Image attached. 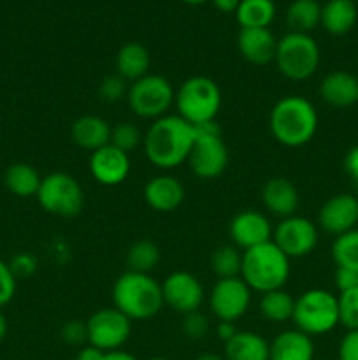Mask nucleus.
Segmentation results:
<instances>
[{
	"label": "nucleus",
	"instance_id": "obj_2",
	"mask_svg": "<svg viewBox=\"0 0 358 360\" xmlns=\"http://www.w3.org/2000/svg\"><path fill=\"white\" fill-rule=\"evenodd\" d=\"M318 125L319 116L314 104L302 95H284L270 109V134L286 148H300L311 143Z\"/></svg>",
	"mask_w": 358,
	"mask_h": 360
},
{
	"label": "nucleus",
	"instance_id": "obj_22",
	"mask_svg": "<svg viewBox=\"0 0 358 360\" xmlns=\"http://www.w3.org/2000/svg\"><path fill=\"white\" fill-rule=\"evenodd\" d=\"M269 360H314L312 338L298 329L283 330L269 343Z\"/></svg>",
	"mask_w": 358,
	"mask_h": 360
},
{
	"label": "nucleus",
	"instance_id": "obj_31",
	"mask_svg": "<svg viewBox=\"0 0 358 360\" xmlns=\"http://www.w3.org/2000/svg\"><path fill=\"white\" fill-rule=\"evenodd\" d=\"M161 252L150 239H139L126 252V269L150 274L160 264Z\"/></svg>",
	"mask_w": 358,
	"mask_h": 360
},
{
	"label": "nucleus",
	"instance_id": "obj_52",
	"mask_svg": "<svg viewBox=\"0 0 358 360\" xmlns=\"http://www.w3.org/2000/svg\"><path fill=\"white\" fill-rule=\"evenodd\" d=\"M74 360H76V359H74Z\"/></svg>",
	"mask_w": 358,
	"mask_h": 360
},
{
	"label": "nucleus",
	"instance_id": "obj_4",
	"mask_svg": "<svg viewBox=\"0 0 358 360\" xmlns=\"http://www.w3.org/2000/svg\"><path fill=\"white\" fill-rule=\"evenodd\" d=\"M290 259L272 241L242 252L241 278L253 292L279 290L290 278Z\"/></svg>",
	"mask_w": 358,
	"mask_h": 360
},
{
	"label": "nucleus",
	"instance_id": "obj_42",
	"mask_svg": "<svg viewBox=\"0 0 358 360\" xmlns=\"http://www.w3.org/2000/svg\"><path fill=\"white\" fill-rule=\"evenodd\" d=\"M333 280H336V287L339 294L340 292L353 290V288L358 287V271L347 269V267H337Z\"/></svg>",
	"mask_w": 358,
	"mask_h": 360
},
{
	"label": "nucleus",
	"instance_id": "obj_36",
	"mask_svg": "<svg viewBox=\"0 0 358 360\" xmlns=\"http://www.w3.org/2000/svg\"><path fill=\"white\" fill-rule=\"evenodd\" d=\"M126 94H128V84L118 74L105 76L98 84V95L107 104H116V102L123 101L126 98Z\"/></svg>",
	"mask_w": 358,
	"mask_h": 360
},
{
	"label": "nucleus",
	"instance_id": "obj_20",
	"mask_svg": "<svg viewBox=\"0 0 358 360\" xmlns=\"http://www.w3.org/2000/svg\"><path fill=\"white\" fill-rule=\"evenodd\" d=\"M239 51L242 58L253 65H267L274 62L277 39L269 28H241L237 37Z\"/></svg>",
	"mask_w": 358,
	"mask_h": 360
},
{
	"label": "nucleus",
	"instance_id": "obj_7",
	"mask_svg": "<svg viewBox=\"0 0 358 360\" xmlns=\"http://www.w3.org/2000/svg\"><path fill=\"white\" fill-rule=\"evenodd\" d=\"M319 46L309 34L288 32L277 41V70L290 81H305L316 74L319 67Z\"/></svg>",
	"mask_w": 358,
	"mask_h": 360
},
{
	"label": "nucleus",
	"instance_id": "obj_29",
	"mask_svg": "<svg viewBox=\"0 0 358 360\" xmlns=\"http://www.w3.org/2000/svg\"><path fill=\"white\" fill-rule=\"evenodd\" d=\"M235 14L241 28H269L276 16V6L272 0H241Z\"/></svg>",
	"mask_w": 358,
	"mask_h": 360
},
{
	"label": "nucleus",
	"instance_id": "obj_26",
	"mask_svg": "<svg viewBox=\"0 0 358 360\" xmlns=\"http://www.w3.org/2000/svg\"><path fill=\"white\" fill-rule=\"evenodd\" d=\"M358 20L354 0H329L321 7V27L330 35H346L353 30Z\"/></svg>",
	"mask_w": 358,
	"mask_h": 360
},
{
	"label": "nucleus",
	"instance_id": "obj_47",
	"mask_svg": "<svg viewBox=\"0 0 358 360\" xmlns=\"http://www.w3.org/2000/svg\"><path fill=\"white\" fill-rule=\"evenodd\" d=\"M105 360H137L132 354L125 350H116V352H107Z\"/></svg>",
	"mask_w": 358,
	"mask_h": 360
},
{
	"label": "nucleus",
	"instance_id": "obj_14",
	"mask_svg": "<svg viewBox=\"0 0 358 360\" xmlns=\"http://www.w3.org/2000/svg\"><path fill=\"white\" fill-rule=\"evenodd\" d=\"M161 295L164 304L181 315L200 311L206 299L200 280L188 271H174L168 274L161 283Z\"/></svg>",
	"mask_w": 358,
	"mask_h": 360
},
{
	"label": "nucleus",
	"instance_id": "obj_33",
	"mask_svg": "<svg viewBox=\"0 0 358 360\" xmlns=\"http://www.w3.org/2000/svg\"><path fill=\"white\" fill-rule=\"evenodd\" d=\"M332 259L337 267L358 271V227L333 239Z\"/></svg>",
	"mask_w": 358,
	"mask_h": 360
},
{
	"label": "nucleus",
	"instance_id": "obj_28",
	"mask_svg": "<svg viewBox=\"0 0 358 360\" xmlns=\"http://www.w3.org/2000/svg\"><path fill=\"white\" fill-rule=\"evenodd\" d=\"M321 21V6L316 0H293L286 9V27L290 32L309 34Z\"/></svg>",
	"mask_w": 358,
	"mask_h": 360
},
{
	"label": "nucleus",
	"instance_id": "obj_23",
	"mask_svg": "<svg viewBox=\"0 0 358 360\" xmlns=\"http://www.w3.org/2000/svg\"><path fill=\"white\" fill-rule=\"evenodd\" d=\"M111 129L107 120L97 115H83L70 127L74 144L86 151H95L111 141Z\"/></svg>",
	"mask_w": 358,
	"mask_h": 360
},
{
	"label": "nucleus",
	"instance_id": "obj_11",
	"mask_svg": "<svg viewBox=\"0 0 358 360\" xmlns=\"http://www.w3.org/2000/svg\"><path fill=\"white\" fill-rule=\"evenodd\" d=\"M88 345L102 352L121 350L132 334V320L112 308H100L86 320Z\"/></svg>",
	"mask_w": 358,
	"mask_h": 360
},
{
	"label": "nucleus",
	"instance_id": "obj_50",
	"mask_svg": "<svg viewBox=\"0 0 358 360\" xmlns=\"http://www.w3.org/2000/svg\"><path fill=\"white\" fill-rule=\"evenodd\" d=\"M181 2H185V4H190V6H200V4L207 2V0H181Z\"/></svg>",
	"mask_w": 358,
	"mask_h": 360
},
{
	"label": "nucleus",
	"instance_id": "obj_1",
	"mask_svg": "<svg viewBox=\"0 0 358 360\" xmlns=\"http://www.w3.org/2000/svg\"><path fill=\"white\" fill-rule=\"evenodd\" d=\"M197 139V129L179 115H165L151 122L142 139L147 160L161 171H171L188 162Z\"/></svg>",
	"mask_w": 358,
	"mask_h": 360
},
{
	"label": "nucleus",
	"instance_id": "obj_21",
	"mask_svg": "<svg viewBox=\"0 0 358 360\" xmlns=\"http://www.w3.org/2000/svg\"><path fill=\"white\" fill-rule=\"evenodd\" d=\"M319 95L332 108H351L358 104V76L347 70H332L319 83Z\"/></svg>",
	"mask_w": 358,
	"mask_h": 360
},
{
	"label": "nucleus",
	"instance_id": "obj_39",
	"mask_svg": "<svg viewBox=\"0 0 358 360\" xmlns=\"http://www.w3.org/2000/svg\"><path fill=\"white\" fill-rule=\"evenodd\" d=\"M62 340L67 345H72V347H79V345L88 343L86 322H81V320H70V322H67L62 327Z\"/></svg>",
	"mask_w": 358,
	"mask_h": 360
},
{
	"label": "nucleus",
	"instance_id": "obj_45",
	"mask_svg": "<svg viewBox=\"0 0 358 360\" xmlns=\"http://www.w3.org/2000/svg\"><path fill=\"white\" fill-rule=\"evenodd\" d=\"M105 355H107V352H102L91 345H86V347L81 348L76 360H105Z\"/></svg>",
	"mask_w": 358,
	"mask_h": 360
},
{
	"label": "nucleus",
	"instance_id": "obj_19",
	"mask_svg": "<svg viewBox=\"0 0 358 360\" xmlns=\"http://www.w3.org/2000/svg\"><path fill=\"white\" fill-rule=\"evenodd\" d=\"M262 202L274 217L288 218L297 214L300 197H298L297 186L290 179L277 176V178H270L262 186Z\"/></svg>",
	"mask_w": 358,
	"mask_h": 360
},
{
	"label": "nucleus",
	"instance_id": "obj_43",
	"mask_svg": "<svg viewBox=\"0 0 358 360\" xmlns=\"http://www.w3.org/2000/svg\"><path fill=\"white\" fill-rule=\"evenodd\" d=\"M344 167H346V172L350 174V178L358 185V144L351 148V150L346 153V158H344Z\"/></svg>",
	"mask_w": 358,
	"mask_h": 360
},
{
	"label": "nucleus",
	"instance_id": "obj_35",
	"mask_svg": "<svg viewBox=\"0 0 358 360\" xmlns=\"http://www.w3.org/2000/svg\"><path fill=\"white\" fill-rule=\"evenodd\" d=\"M339 302V326L347 330H358V287L353 290L340 292L337 295Z\"/></svg>",
	"mask_w": 358,
	"mask_h": 360
},
{
	"label": "nucleus",
	"instance_id": "obj_32",
	"mask_svg": "<svg viewBox=\"0 0 358 360\" xmlns=\"http://www.w3.org/2000/svg\"><path fill=\"white\" fill-rule=\"evenodd\" d=\"M211 269L216 274L218 280L241 276L242 252L234 245L220 246L211 255Z\"/></svg>",
	"mask_w": 358,
	"mask_h": 360
},
{
	"label": "nucleus",
	"instance_id": "obj_48",
	"mask_svg": "<svg viewBox=\"0 0 358 360\" xmlns=\"http://www.w3.org/2000/svg\"><path fill=\"white\" fill-rule=\"evenodd\" d=\"M195 360H225V357L220 354H214V352H206V354H200Z\"/></svg>",
	"mask_w": 358,
	"mask_h": 360
},
{
	"label": "nucleus",
	"instance_id": "obj_44",
	"mask_svg": "<svg viewBox=\"0 0 358 360\" xmlns=\"http://www.w3.org/2000/svg\"><path fill=\"white\" fill-rule=\"evenodd\" d=\"M237 327H235V322H218L216 326V336L218 340L223 341V345L227 343V341H230L232 338L237 334Z\"/></svg>",
	"mask_w": 358,
	"mask_h": 360
},
{
	"label": "nucleus",
	"instance_id": "obj_30",
	"mask_svg": "<svg viewBox=\"0 0 358 360\" xmlns=\"http://www.w3.org/2000/svg\"><path fill=\"white\" fill-rule=\"evenodd\" d=\"M260 313L272 323H284L293 319L295 297L288 294L284 288L265 292L260 297Z\"/></svg>",
	"mask_w": 358,
	"mask_h": 360
},
{
	"label": "nucleus",
	"instance_id": "obj_6",
	"mask_svg": "<svg viewBox=\"0 0 358 360\" xmlns=\"http://www.w3.org/2000/svg\"><path fill=\"white\" fill-rule=\"evenodd\" d=\"M291 322L295 329L307 336H323L339 326V302L325 288H311L295 299V309Z\"/></svg>",
	"mask_w": 358,
	"mask_h": 360
},
{
	"label": "nucleus",
	"instance_id": "obj_38",
	"mask_svg": "<svg viewBox=\"0 0 358 360\" xmlns=\"http://www.w3.org/2000/svg\"><path fill=\"white\" fill-rule=\"evenodd\" d=\"M16 281L9 264L0 260V308L13 301L14 294H16Z\"/></svg>",
	"mask_w": 358,
	"mask_h": 360
},
{
	"label": "nucleus",
	"instance_id": "obj_24",
	"mask_svg": "<svg viewBox=\"0 0 358 360\" xmlns=\"http://www.w3.org/2000/svg\"><path fill=\"white\" fill-rule=\"evenodd\" d=\"M150 67L151 55L140 42H126L116 55V74L126 83H133L150 74Z\"/></svg>",
	"mask_w": 358,
	"mask_h": 360
},
{
	"label": "nucleus",
	"instance_id": "obj_13",
	"mask_svg": "<svg viewBox=\"0 0 358 360\" xmlns=\"http://www.w3.org/2000/svg\"><path fill=\"white\" fill-rule=\"evenodd\" d=\"M251 292L241 276L218 280L209 292L211 313L218 322H237L251 304Z\"/></svg>",
	"mask_w": 358,
	"mask_h": 360
},
{
	"label": "nucleus",
	"instance_id": "obj_25",
	"mask_svg": "<svg viewBox=\"0 0 358 360\" xmlns=\"http://www.w3.org/2000/svg\"><path fill=\"white\" fill-rule=\"evenodd\" d=\"M225 360H269V341L253 330H237L225 343Z\"/></svg>",
	"mask_w": 358,
	"mask_h": 360
},
{
	"label": "nucleus",
	"instance_id": "obj_15",
	"mask_svg": "<svg viewBox=\"0 0 358 360\" xmlns=\"http://www.w3.org/2000/svg\"><path fill=\"white\" fill-rule=\"evenodd\" d=\"M130 167H132L130 155L112 146L111 143L91 151L90 160H88L91 178L102 186L121 185L128 178Z\"/></svg>",
	"mask_w": 358,
	"mask_h": 360
},
{
	"label": "nucleus",
	"instance_id": "obj_41",
	"mask_svg": "<svg viewBox=\"0 0 358 360\" xmlns=\"http://www.w3.org/2000/svg\"><path fill=\"white\" fill-rule=\"evenodd\" d=\"M339 360H358V330H347L337 348Z\"/></svg>",
	"mask_w": 358,
	"mask_h": 360
},
{
	"label": "nucleus",
	"instance_id": "obj_12",
	"mask_svg": "<svg viewBox=\"0 0 358 360\" xmlns=\"http://www.w3.org/2000/svg\"><path fill=\"white\" fill-rule=\"evenodd\" d=\"M319 241L318 225L305 217L281 218L274 227L272 243L288 257V259H302L314 252Z\"/></svg>",
	"mask_w": 358,
	"mask_h": 360
},
{
	"label": "nucleus",
	"instance_id": "obj_16",
	"mask_svg": "<svg viewBox=\"0 0 358 360\" xmlns=\"http://www.w3.org/2000/svg\"><path fill=\"white\" fill-rule=\"evenodd\" d=\"M272 232L274 227L269 218L256 210L239 211L228 225L232 243L242 252L272 241Z\"/></svg>",
	"mask_w": 358,
	"mask_h": 360
},
{
	"label": "nucleus",
	"instance_id": "obj_37",
	"mask_svg": "<svg viewBox=\"0 0 358 360\" xmlns=\"http://www.w3.org/2000/svg\"><path fill=\"white\" fill-rule=\"evenodd\" d=\"M183 334L192 341H200L209 333V320L202 311H193L188 315H183L181 323Z\"/></svg>",
	"mask_w": 358,
	"mask_h": 360
},
{
	"label": "nucleus",
	"instance_id": "obj_18",
	"mask_svg": "<svg viewBox=\"0 0 358 360\" xmlns=\"http://www.w3.org/2000/svg\"><path fill=\"white\" fill-rule=\"evenodd\" d=\"M144 200L157 213H172L185 200V186L175 176L158 174L144 185Z\"/></svg>",
	"mask_w": 358,
	"mask_h": 360
},
{
	"label": "nucleus",
	"instance_id": "obj_49",
	"mask_svg": "<svg viewBox=\"0 0 358 360\" xmlns=\"http://www.w3.org/2000/svg\"><path fill=\"white\" fill-rule=\"evenodd\" d=\"M6 334H7V319H6V315L0 311V341L6 338Z\"/></svg>",
	"mask_w": 358,
	"mask_h": 360
},
{
	"label": "nucleus",
	"instance_id": "obj_5",
	"mask_svg": "<svg viewBox=\"0 0 358 360\" xmlns=\"http://www.w3.org/2000/svg\"><path fill=\"white\" fill-rule=\"evenodd\" d=\"M223 104V94L214 79L207 76H192L175 90V115L193 127L216 122Z\"/></svg>",
	"mask_w": 358,
	"mask_h": 360
},
{
	"label": "nucleus",
	"instance_id": "obj_8",
	"mask_svg": "<svg viewBox=\"0 0 358 360\" xmlns=\"http://www.w3.org/2000/svg\"><path fill=\"white\" fill-rule=\"evenodd\" d=\"M175 90L171 81L160 74H146L140 79L128 84L130 111L142 120H154L168 115V109L174 105Z\"/></svg>",
	"mask_w": 358,
	"mask_h": 360
},
{
	"label": "nucleus",
	"instance_id": "obj_10",
	"mask_svg": "<svg viewBox=\"0 0 358 360\" xmlns=\"http://www.w3.org/2000/svg\"><path fill=\"white\" fill-rule=\"evenodd\" d=\"M197 139L188 157L190 171L200 179H214L225 172L228 165V148L214 123L195 127Z\"/></svg>",
	"mask_w": 358,
	"mask_h": 360
},
{
	"label": "nucleus",
	"instance_id": "obj_51",
	"mask_svg": "<svg viewBox=\"0 0 358 360\" xmlns=\"http://www.w3.org/2000/svg\"><path fill=\"white\" fill-rule=\"evenodd\" d=\"M147 360H171V359H167V357H151V359H147Z\"/></svg>",
	"mask_w": 358,
	"mask_h": 360
},
{
	"label": "nucleus",
	"instance_id": "obj_34",
	"mask_svg": "<svg viewBox=\"0 0 358 360\" xmlns=\"http://www.w3.org/2000/svg\"><path fill=\"white\" fill-rule=\"evenodd\" d=\"M142 139L144 136L133 123L119 122L111 129V141L109 143L130 155V151H133L142 144Z\"/></svg>",
	"mask_w": 358,
	"mask_h": 360
},
{
	"label": "nucleus",
	"instance_id": "obj_46",
	"mask_svg": "<svg viewBox=\"0 0 358 360\" xmlns=\"http://www.w3.org/2000/svg\"><path fill=\"white\" fill-rule=\"evenodd\" d=\"M213 4L221 13H235L241 0H213Z\"/></svg>",
	"mask_w": 358,
	"mask_h": 360
},
{
	"label": "nucleus",
	"instance_id": "obj_40",
	"mask_svg": "<svg viewBox=\"0 0 358 360\" xmlns=\"http://www.w3.org/2000/svg\"><path fill=\"white\" fill-rule=\"evenodd\" d=\"M9 267L14 276H16V280L18 278H28L37 271V259L30 253H18L9 262Z\"/></svg>",
	"mask_w": 358,
	"mask_h": 360
},
{
	"label": "nucleus",
	"instance_id": "obj_9",
	"mask_svg": "<svg viewBox=\"0 0 358 360\" xmlns=\"http://www.w3.org/2000/svg\"><path fill=\"white\" fill-rule=\"evenodd\" d=\"M37 200L42 210L49 214L72 218L83 211L84 192L74 176L67 172H51L42 176L37 192Z\"/></svg>",
	"mask_w": 358,
	"mask_h": 360
},
{
	"label": "nucleus",
	"instance_id": "obj_27",
	"mask_svg": "<svg viewBox=\"0 0 358 360\" xmlns=\"http://www.w3.org/2000/svg\"><path fill=\"white\" fill-rule=\"evenodd\" d=\"M42 176L39 174L37 169L25 162H16L7 167L4 174V185L14 193L16 197H34L37 195L39 186H41Z\"/></svg>",
	"mask_w": 358,
	"mask_h": 360
},
{
	"label": "nucleus",
	"instance_id": "obj_3",
	"mask_svg": "<svg viewBox=\"0 0 358 360\" xmlns=\"http://www.w3.org/2000/svg\"><path fill=\"white\" fill-rule=\"evenodd\" d=\"M112 304L132 322L153 319L165 306L161 283L151 274L126 269L112 285Z\"/></svg>",
	"mask_w": 358,
	"mask_h": 360
},
{
	"label": "nucleus",
	"instance_id": "obj_17",
	"mask_svg": "<svg viewBox=\"0 0 358 360\" xmlns=\"http://www.w3.org/2000/svg\"><path fill=\"white\" fill-rule=\"evenodd\" d=\"M318 225L330 236H340L357 229L358 199L351 193H337L323 202L318 213Z\"/></svg>",
	"mask_w": 358,
	"mask_h": 360
}]
</instances>
